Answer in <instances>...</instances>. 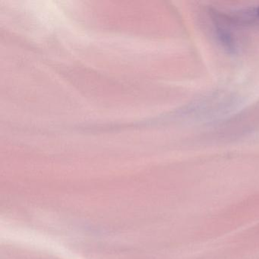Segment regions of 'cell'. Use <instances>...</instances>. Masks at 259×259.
Wrapping results in <instances>:
<instances>
[{
  "mask_svg": "<svg viewBox=\"0 0 259 259\" xmlns=\"http://www.w3.org/2000/svg\"><path fill=\"white\" fill-rule=\"evenodd\" d=\"M256 15H257V17L259 19V8L257 9V12H256Z\"/></svg>",
  "mask_w": 259,
  "mask_h": 259,
  "instance_id": "6da1fadb",
  "label": "cell"
}]
</instances>
